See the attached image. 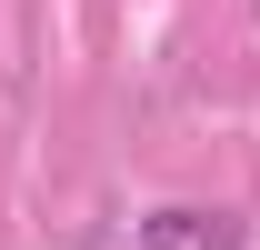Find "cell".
I'll return each mask as SVG.
<instances>
[{
  "instance_id": "1",
  "label": "cell",
  "mask_w": 260,
  "mask_h": 250,
  "mask_svg": "<svg viewBox=\"0 0 260 250\" xmlns=\"http://www.w3.org/2000/svg\"><path fill=\"white\" fill-rule=\"evenodd\" d=\"M140 250H240V220H230V210H190V200H170V210L140 220Z\"/></svg>"
}]
</instances>
